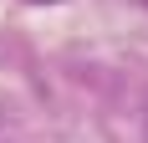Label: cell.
<instances>
[{"mask_svg":"<svg viewBox=\"0 0 148 143\" xmlns=\"http://www.w3.org/2000/svg\"><path fill=\"white\" fill-rule=\"evenodd\" d=\"M143 143H148V128H143Z\"/></svg>","mask_w":148,"mask_h":143,"instance_id":"1","label":"cell"}]
</instances>
